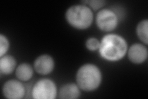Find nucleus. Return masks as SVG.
<instances>
[{"mask_svg": "<svg viewBox=\"0 0 148 99\" xmlns=\"http://www.w3.org/2000/svg\"><path fill=\"white\" fill-rule=\"evenodd\" d=\"M101 56L110 61L121 60L127 51V42L123 37L115 34L104 36L99 45Z\"/></svg>", "mask_w": 148, "mask_h": 99, "instance_id": "nucleus-1", "label": "nucleus"}, {"mask_svg": "<svg viewBox=\"0 0 148 99\" xmlns=\"http://www.w3.org/2000/svg\"><path fill=\"white\" fill-rule=\"evenodd\" d=\"M76 79L78 87L83 91L90 92L99 86L102 76L99 69L96 66L86 64L78 69Z\"/></svg>", "mask_w": 148, "mask_h": 99, "instance_id": "nucleus-2", "label": "nucleus"}, {"mask_svg": "<svg viewBox=\"0 0 148 99\" xmlns=\"http://www.w3.org/2000/svg\"><path fill=\"white\" fill-rule=\"evenodd\" d=\"M66 18L69 24L73 27L78 29H85L91 25L93 15L88 7L75 5L67 9Z\"/></svg>", "mask_w": 148, "mask_h": 99, "instance_id": "nucleus-3", "label": "nucleus"}, {"mask_svg": "<svg viewBox=\"0 0 148 99\" xmlns=\"http://www.w3.org/2000/svg\"><path fill=\"white\" fill-rule=\"evenodd\" d=\"M32 95L36 99H53L57 96V88L51 80L43 79L35 84Z\"/></svg>", "mask_w": 148, "mask_h": 99, "instance_id": "nucleus-4", "label": "nucleus"}, {"mask_svg": "<svg viewBox=\"0 0 148 99\" xmlns=\"http://www.w3.org/2000/svg\"><path fill=\"white\" fill-rule=\"evenodd\" d=\"M96 24L103 31H112L118 25V17L114 11L109 9H103L99 11L96 16Z\"/></svg>", "mask_w": 148, "mask_h": 99, "instance_id": "nucleus-5", "label": "nucleus"}, {"mask_svg": "<svg viewBox=\"0 0 148 99\" xmlns=\"http://www.w3.org/2000/svg\"><path fill=\"white\" fill-rule=\"evenodd\" d=\"M3 93L5 97L9 99H19L24 97L25 89L23 84L16 80H10L4 84Z\"/></svg>", "mask_w": 148, "mask_h": 99, "instance_id": "nucleus-6", "label": "nucleus"}, {"mask_svg": "<svg viewBox=\"0 0 148 99\" xmlns=\"http://www.w3.org/2000/svg\"><path fill=\"white\" fill-rule=\"evenodd\" d=\"M54 63L51 56L43 55L37 58L34 62L36 71L40 74H48L54 69Z\"/></svg>", "mask_w": 148, "mask_h": 99, "instance_id": "nucleus-7", "label": "nucleus"}, {"mask_svg": "<svg viewBox=\"0 0 148 99\" xmlns=\"http://www.w3.org/2000/svg\"><path fill=\"white\" fill-rule=\"evenodd\" d=\"M128 58L132 63H141L147 57V50L146 47L140 44L132 45L128 50Z\"/></svg>", "mask_w": 148, "mask_h": 99, "instance_id": "nucleus-8", "label": "nucleus"}, {"mask_svg": "<svg viewBox=\"0 0 148 99\" xmlns=\"http://www.w3.org/2000/svg\"><path fill=\"white\" fill-rule=\"evenodd\" d=\"M80 90L78 86L75 84H67L61 88L59 91L60 98L73 99L77 98L80 96Z\"/></svg>", "mask_w": 148, "mask_h": 99, "instance_id": "nucleus-9", "label": "nucleus"}, {"mask_svg": "<svg viewBox=\"0 0 148 99\" xmlns=\"http://www.w3.org/2000/svg\"><path fill=\"white\" fill-rule=\"evenodd\" d=\"M16 66L14 58L10 55H4L0 60V71L4 74L12 73Z\"/></svg>", "mask_w": 148, "mask_h": 99, "instance_id": "nucleus-10", "label": "nucleus"}, {"mask_svg": "<svg viewBox=\"0 0 148 99\" xmlns=\"http://www.w3.org/2000/svg\"><path fill=\"white\" fill-rule=\"evenodd\" d=\"M17 78L22 81H27L33 76V69L32 66L27 63L20 64L16 71Z\"/></svg>", "mask_w": 148, "mask_h": 99, "instance_id": "nucleus-11", "label": "nucleus"}, {"mask_svg": "<svg viewBox=\"0 0 148 99\" xmlns=\"http://www.w3.org/2000/svg\"><path fill=\"white\" fill-rule=\"evenodd\" d=\"M147 29H148V21L144 20L138 24L136 27L137 35L143 42L145 44H147Z\"/></svg>", "mask_w": 148, "mask_h": 99, "instance_id": "nucleus-12", "label": "nucleus"}, {"mask_svg": "<svg viewBox=\"0 0 148 99\" xmlns=\"http://www.w3.org/2000/svg\"><path fill=\"white\" fill-rule=\"evenodd\" d=\"M9 46V44L6 37L2 34L0 35V56L1 57L6 53Z\"/></svg>", "mask_w": 148, "mask_h": 99, "instance_id": "nucleus-13", "label": "nucleus"}, {"mask_svg": "<svg viewBox=\"0 0 148 99\" xmlns=\"http://www.w3.org/2000/svg\"><path fill=\"white\" fill-rule=\"evenodd\" d=\"M100 42L96 38H90L86 40V46L90 51H96L99 48Z\"/></svg>", "mask_w": 148, "mask_h": 99, "instance_id": "nucleus-14", "label": "nucleus"}, {"mask_svg": "<svg viewBox=\"0 0 148 99\" xmlns=\"http://www.w3.org/2000/svg\"><path fill=\"white\" fill-rule=\"evenodd\" d=\"M87 3L90 4V6L93 9L96 10V9H99L104 4V1H88Z\"/></svg>", "mask_w": 148, "mask_h": 99, "instance_id": "nucleus-15", "label": "nucleus"}]
</instances>
